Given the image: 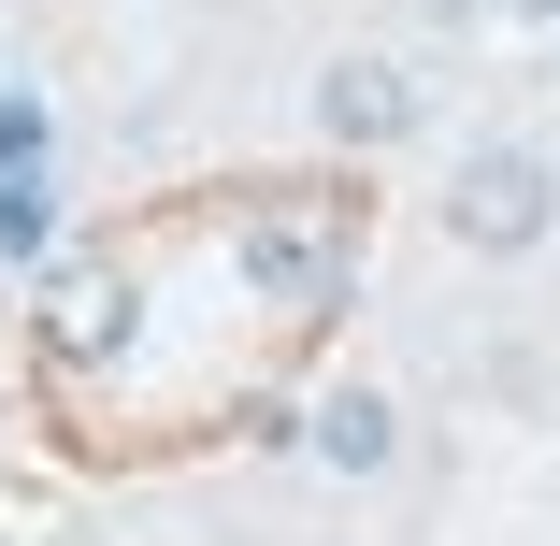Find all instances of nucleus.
Returning <instances> with one entry per match:
<instances>
[{"label":"nucleus","instance_id":"nucleus-1","mask_svg":"<svg viewBox=\"0 0 560 546\" xmlns=\"http://www.w3.org/2000/svg\"><path fill=\"white\" fill-rule=\"evenodd\" d=\"M560 231V173L532 144H475L460 173H445V245L460 259H532Z\"/></svg>","mask_w":560,"mask_h":546},{"label":"nucleus","instance_id":"nucleus-2","mask_svg":"<svg viewBox=\"0 0 560 546\" xmlns=\"http://www.w3.org/2000/svg\"><path fill=\"white\" fill-rule=\"evenodd\" d=\"M402 130H417V72H402V58L346 44V58L316 72V144H346V159H388Z\"/></svg>","mask_w":560,"mask_h":546},{"label":"nucleus","instance_id":"nucleus-3","mask_svg":"<svg viewBox=\"0 0 560 546\" xmlns=\"http://www.w3.org/2000/svg\"><path fill=\"white\" fill-rule=\"evenodd\" d=\"M316 461H330V475H388V461H402V403H388V388H330V403H316Z\"/></svg>","mask_w":560,"mask_h":546},{"label":"nucleus","instance_id":"nucleus-6","mask_svg":"<svg viewBox=\"0 0 560 546\" xmlns=\"http://www.w3.org/2000/svg\"><path fill=\"white\" fill-rule=\"evenodd\" d=\"M402 15H417V30H475L489 0H402Z\"/></svg>","mask_w":560,"mask_h":546},{"label":"nucleus","instance_id":"nucleus-5","mask_svg":"<svg viewBox=\"0 0 560 546\" xmlns=\"http://www.w3.org/2000/svg\"><path fill=\"white\" fill-rule=\"evenodd\" d=\"M0 173H44V101L0 86Z\"/></svg>","mask_w":560,"mask_h":546},{"label":"nucleus","instance_id":"nucleus-4","mask_svg":"<svg viewBox=\"0 0 560 546\" xmlns=\"http://www.w3.org/2000/svg\"><path fill=\"white\" fill-rule=\"evenodd\" d=\"M44 245V173H0V259Z\"/></svg>","mask_w":560,"mask_h":546}]
</instances>
